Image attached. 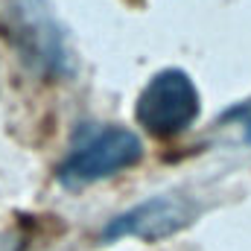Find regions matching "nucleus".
<instances>
[{
	"mask_svg": "<svg viewBox=\"0 0 251 251\" xmlns=\"http://www.w3.org/2000/svg\"><path fill=\"white\" fill-rule=\"evenodd\" d=\"M140 158H143V143L131 128L123 126L85 128L59 164V181L67 187L97 184L131 170Z\"/></svg>",
	"mask_w": 251,
	"mask_h": 251,
	"instance_id": "obj_1",
	"label": "nucleus"
},
{
	"mask_svg": "<svg viewBox=\"0 0 251 251\" xmlns=\"http://www.w3.org/2000/svg\"><path fill=\"white\" fill-rule=\"evenodd\" d=\"M201 97L190 73L178 67H167L155 73L134 102V120L152 137H178L199 120Z\"/></svg>",
	"mask_w": 251,
	"mask_h": 251,
	"instance_id": "obj_2",
	"label": "nucleus"
},
{
	"mask_svg": "<svg viewBox=\"0 0 251 251\" xmlns=\"http://www.w3.org/2000/svg\"><path fill=\"white\" fill-rule=\"evenodd\" d=\"M18 50L24 59L35 64L41 73H62L67 64L62 32L56 29L53 18L35 0H15L12 3V24H9Z\"/></svg>",
	"mask_w": 251,
	"mask_h": 251,
	"instance_id": "obj_3",
	"label": "nucleus"
},
{
	"mask_svg": "<svg viewBox=\"0 0 251 251\" xmlns=\"http://www.w3.org/2000/svg\"><path fill=\"white\" fill-rule=\"evenodd\" d=\"M193 207L176 196H155L140 201L137 207L120 213L108 222L105 237H137V240H158L178 231L190 219Z\"/></svg>",
	"mask_w": 251,
	"mask_h": 251,
	"instance_id": "obj_4",
	"label": "nucleus"
},
{
	"mask_svg": "<svg viewBox=\"0 0 251 251\" xmlns=\"http://www.w3.org/2000/svg\"><path fill=\"white\" fill-rule=\"evenodd\" d=\"M222 123H231L240 131V140H243V143H251V100L234 105V108H228V111L222 114Z\"/></svg>",
	"mask_w": 251,
	"mask_h": 251,
	"instance_id": "obj_5",
	"label": "nucleus"
}]
</instances>
